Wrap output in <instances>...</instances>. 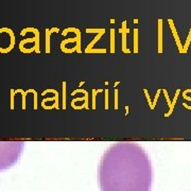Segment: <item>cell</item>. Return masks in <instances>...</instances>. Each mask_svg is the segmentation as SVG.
<instances>
[{
  "label": "cell",
  "mask_w": 191,
  "mask_h": 191,
  "mask_svg": "<svg viewBox=\"0 0 191 191\" xmlns=\"http://www.w3.org/2000/svg\"><path fill=\"white\" fill-rule=\"evenodd\" d=\"M152 162L140 144L120 141L104 151L99 165L101 191H151Z\"/></svg>",
  "instance_id": "obj_1"
}]
</instances>
